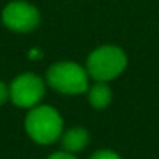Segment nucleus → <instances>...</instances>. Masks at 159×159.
I'll return each mask as SVG.
<instances>
[{"label": "nucleus", "instance_id": "nucleus-9", "mask_svg": "<svg viewBox=\"0 0 159 159\" xmlns=\"http://www.w3.org/2000/svg\"><path fill=\"white\" fill-rule=\"evenodd\" d=\"M10 100V86L3 81H0V105H3Z\"/></svg>", "mask_w": 159, "mask_h": 159}, {"label": "nucleus", "instance_id": "nucleus-2", "mask_svg": "<svg viewBox=\"0 0 159 159\" xmlns=\"http://www.w3.org/2000/svg\"><path fill=\"white\" fill-rule=\"evenodd\" d=\"M126 64L128 58L120 47L102 45L89 55L86 61V70L95 81L106 83L117 78L126 69Z\"/></svg>", "mask_w": 159, "mask_h": 159}, {"label": "nucleus", "instance_id": "nucleus-8", "mask_svg": "<svg viewBox=\"0 0 159 159\" xmlns=\"http://www.w3.org/2000/svg\"><path fill=\"white\" fill-rule=\"evenodd\" d=\"M89 159H122V156L112 150H98Z\"/></svg>", "mask_w": 159, "mask_h": 159}, {"label": "nucleus", "instance_id": "nucleus-10", "mask_svg": "<svg viewBox=\"0 0 159 159\" xmlns=\"http://www.w3.org/2000/svg\"><path fill=\"white\" fill-rule=\"evenodd\" d=\"M47 159H78L73 153H69V151H56V153H52Z\"/></svg>", "mask_w": 159, "mask_h": 159}, {"label": "nucleus", "instance_id": "nucleus-4", "mask_svg": "<svg viewBox=\"0 0 159 159\" xmlns=\"http://www.w3.org/2000/svg\"><path fill=\"white\" fill-rule=\"evenodd\" d=\"M45 94L44 80L31 72L20 73L10 84V100L19 108H33L39 105Z\"/></svg>", "mask_w": 159, "mask_h": 159}, {"label": "nucleus", "instance_id": "nucleus-7", "mask_svg": "<svg viewBox=\"0 0 159 159\" xmlns=\"http://www.w3.org/2000/svg\"><path fill=\"white\" fill-rule=\"evenodd\" d=\"M88 98H89V103L94 109H105L109 106V103L112 100V92L105 81H97L89 89Z\"/></svg>", "mask_w": 159, "mask_h": 159}, {"label": "nucleus", "instance_id": "nucleus-1", "mask_svg": "<svg viewBox=\"0 0 159 159\" xmlns=\"http://www.w3.org/2000/svg\"><path fill=\"white\" fill-rule=\"evenodd\" d=\"M62 117L59 112L48 106H33L25 117V131L30 139L39 145H50L62 134Z\"/></svg>", "mask_w": 159, "mask_h": 159}, {"label": "nucleus", "instance_id": "nucleus-5", "mask_svg": "<svg viewBox=\"0 0 159 159\" xmlns=\"http://www.w3.org/2000/svg\"><path fill=\"white\" fill-rule=\"evenodd\" d=\"M2 22L11 31L30 33L38 28L41 22V14L34 5L24 2V0H14L3 8Z\"/></svg>", "mask_w": 159, "mask_h": 159}, {"label": "nucleus", "instance_id": "nucleus-6", "mask_svg": "<svg viewBox=\"0 0 159 159\" xmlns=\"http://www.w3.org/2000/svg\"><path fill=\"white\" fill-rule=\"evenodd\" d=\"M59 139H61V145H62L64 151L75 154L78 151L84 150L89 145L91 136H89V131L86 128L75 126V128H70L66 133H62Z\"/></svg>", "mask_w": 159, "mask_h": 159}, {"label": "nucleus", "instance_id": "nucleus-3", "mask_svg": "<svg viewBox=\"0 0 159 159\" xmlns=\"http://www.w3.org/2000/svg\"><path fill=\"white\" fill-rule=\"evenodd\" d=\"M47 83L61 94L78 95L89 89V73L84 67L72 61L56 62L47 70Z\"/></svg>", "mask_w": 159, "mask_h": 159}]
</instances>
